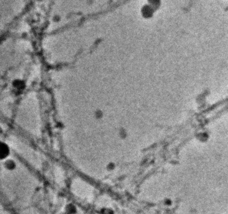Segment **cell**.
Wrapping results in <instances>:
<instances>
[{
  "label": "cell",
  "mask_w": 228,
  "mask_h": 214,
  "mask_svg": "<svg viewBox=\"0 0 228 214\" xmlns=\"http://www.w3.org/2000/svg\"><path fill=\"white\" fill-rule=\"evenodd\" d=\"M1 158L2 157L4 158V157H6V156L8 155V148L6 146H4V145H1Z\"/></svg>",
  "instance_id": "obj_1"
}]
</instances>
